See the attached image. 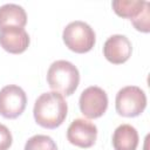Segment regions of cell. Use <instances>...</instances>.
Masks as SVG:
<instances>
[{
    "instance_id": "obj_10",
    "label": "cell",
    "mask_w": 150,
    "mask_h": 150,
    "mask_svg": "<svg viewBox=\"0 0 150 150\" xmlns=\"http://www.w3.org/2000/svg\"><path fill=\"white\" fill-rule=\"evenodd\" d=\"M138 141V132L130 124L118 125L112 134V146L115 150H136Z\"/></svg>"
},
{
    "instance_id": "obj_11",
    "label": "cell",
    "mask_w": 150,
    "mask_h": 150,
    "mask_svg": "<svg viewBox=\"0 0 150 150\" xmlns=\"http://www.w3.org/2000/svg\"><path fill=\"white\" fill-rule=\"evenodd\" d=\"M27 23L26 11L15 4H6L0 7V28L15 26L23 28Z\"/></svg>"
},
{
    "instance_id": "obj_3",
    "label": "cell",
    "mask_w": 150,
    "mask_h": 150,
    "mask_svg": "<svg viewBox=\"0 0 150 150\" xmlns=\"http://www.w3.org/2000/svg\"><path fill=\"white\" fill-rule=\"evenodd\" d=\"M62 39L71 52L77 54L88 53L93 49L96 42V35L94 29L86 22L76 20L66 26L62 33Z\"/></svg>"
},
{
    "instance_id": "obj_4",
    "label": "cell",
    "mask_w": 150,
    "mask_h": 150,
    "mask_svg": "<svg viewBox=\"0 0 150 150\" xmlns=\"http://www.w3.org/2000/svg\"><path fill=\"white\" fill-rule=\"evenodd\" d=\"M115 107L118 115L123 117H136L146 107V95L139 87L127 86L116 94Z\"/></svg>"
},
{
    "instance_id": "obj_5",
    "label": "cell",
    "mask_w": 150,
    "mask_h": 150,
    "mask_svg": "<svg viewBox=\"0 0 150 150\" xmlns=\"http://www.w3.org/2000/svg\"><path fill=\"white\" fill-rule=\"evenodd\" d=\"M26 105L27 96L21 87L8 84L0 90V115L2 117L14 120L25 111Z\"/></svg>"
},
{
    "instance_id": "obj_7",
    "label": "cell",
    "mask_w": 150,
    "mask_h": 150,
    "mask_svg": "<svg viewBox=\"0 0 150 150\" xmlns=\"http://www.w3.org/2000/svg\"><path fill=\"white\" fill-rule=\"evenodd\" d=\"M97 138V128L93 122L84 118L74 120L67 129V139L79 148H90Z\"/></svg>"
},
{
    "instance_id": "obj_8",
    "label": "cell",
    "mask_w": 150,
    "mask_h": 150,
    "mask_svg": "<svg viewBox=\"0 0 150 150\" xmlns=\"http://www.w3.org/2000/svg\"><path fill=\"white\" fill-rule=\"evenodd\" d=\"M131 52L132 46L130 40L122 34L111 35L103 46L104 57L114 64H122L127 62L131 56Z\"/></svg>"
},
{
    "instance_id": "obj_2",
    "label": "cell",
    "mask_w": 150,
    "mask_h": 150,
    "mask_svg": "<svg viewBox=\"0 0 150 150\" xmlns=\"http://www.w3.org/2000/svg\"><path fill=\"white\" fill-rule=\"evenodd\" d=\"M48 86L62 96H70L80 83L79 69L69 61L57 60L49 66L47 71Z\"/></svg>"
},
{
    "instance_id": "obj_1",
    "label": "cell",
    "mask_w": 150,
    "mask_h": 150,
    "mask_svg": "<svg viewBox=\"0 0 150 150\" xmlns=\"http://www.w3.org/2000/svg\"><path fill=\"white\" fill-rule=\"evenodd\" d=\"M68 105L60 93L49 91L41 94L34 103V120L46 129L60 127L67 117Z\"/></svg>"
},
{
    "instance_id": "obj_12",
    "label": "cell",
    "mask_w": 150,
    "mask_h": 150,
    "mask_svg": "<svg viewBox=\"0 0 150 150\" xmlns=\"http://www.w3.org/2000/svg\"><path fill=\"white\" fill-rule=\"evenodd\" d=\"M148 1H135V0H115L111 2L114 12L124 19L134 20L146 6Z\"/></svg>"
},
{
    "instance_id": "obj_13",
    "label": "cell",
    "mask_w": 150,
    "mask_h": 150,
    "mask_svg": "<svg viewBox=\"0 0 150 150\" xmlns=\"http://www.w3.org/2000/svg\"><path fill=\"white\" fill-rule=\"evenodd\" d=\"M23 150H57V146L52 137L47 135H35L26 142Z\"/></svg>"
},
{
    "instance_id": "obj_15",
    "label": "cell",
    "mask_w": 150,
    "mask_h": 150,
    "mask_svg": "<svg viewBox=\"0 0 150 150\" xmlns=\"http://www.w3.org/2000/svg\"><path fill=\"white\" fill-rule=\"evenodd\" d=\"M13 137L9 129L0 123V150H8L12 145Z\"/></svg>"
},
{
    "instance_id": "obj_9",
    "label": "cell",
    "mask_w": 150,
    "mask_h": 150,
    "mask_svg": "<svg viewBox=\"0 0 150 150\" xmlns=\"http://www.w3.org/2000/svg\"><path fill=\"white\" fill-rule=\"evenodd\" d=\"M30 39L25 28L7 26L0 28V46L11 54H21L29 46Z\"/></svg>"
},
{
    "instance_id": "obj_14",
    "label": "cell",
    "mask_w": 150,
    "mask_h": 150,
    "mask_svg": "<svg viewBox=\"0 0 150 150\" xmlns=\"http://www.w3.org/2000/svg\"><path fill=\"white\" fill-rule=\"evenodd\" d=\"M134 27L142 33H149L150 32V9H149V2L143 8V11L138 14L137 18L131 20Z\"/></svg>"
},
{
    "instance_id": "obj_6",
    "label": "cell",
    "mask_w": 150,
    "mask_h": 150,
    "mask_svg": "<svg viewBox=\"0 0 150 150\" xmlns=\"http://www.w3.org/2000/svg\"><path fill=\"white\" fill-rule=\"evenodd\" d=\"M79 104L81 112L87 118H98L107 111L108 95L102 88L90 86L81 93Z\"/></svg>"
}]
</instances>
